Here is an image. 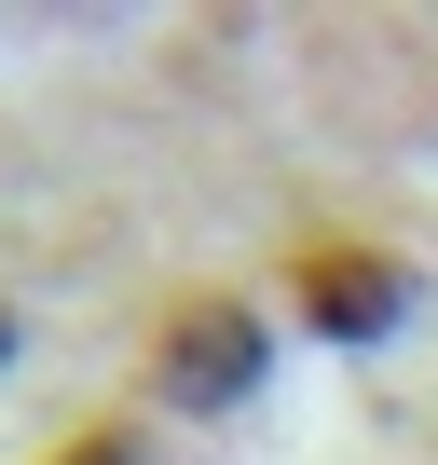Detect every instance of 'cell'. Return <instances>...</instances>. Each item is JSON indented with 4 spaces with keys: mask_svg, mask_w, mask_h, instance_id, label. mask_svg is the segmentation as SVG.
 I'll use <instances>...</instances> for the list:
<instances>
[{
    "mask_svg": "<svg viewBox=\"0 0 438 465\" xmlns=\"http://www.w3.org/2000/svg\"><path fill=\"white\" fill-rule=\"evenodd\" d=\"M0 342H15V315H0Z\"/></svg>",
    "mask_w": 438,
    "mask_h": 465,
    "instance_id": "obj_4",
    "label": "cell"
},
{
    "mask_svg": "<svg viewBox=\"0 0 438 465\" xmlns=\"http://www.w3.org/2000/svg\"><path fill=\"white\" fill-rule=\"evenodd\" d=\"M55 465H137V451H124V438H69Z\"/></svg>",
    "mask_w": 438,
    "mask_h": 465,
    "instance_id": "obj_3",
    "label": "cell"
},
{
    "mask_svg": "<svg viewBox=\"0 0 438 465\" xmlns=\"http://www.w3.org/2000/svg\"><path fill=\"white\" fill-rule=\"evenodd\" d=\"M261 370H274V342H261V315H247L234 288H219V302H178V315H164V356H151V383H164L178 411H234Z\"/></svg>",
    "mask_w": 438,
    "mask_h": 465,
    "instance_id": "obj_2",
    "label": "cell"
},
{
    "mask_svg": "<svg viewBox=\"0 0 438 465\" xmlns=\"http://www.w3.org/2000/svg\"><path fill=\"white\" fill-rule=\"evenodd\" d=\"M288 302L315 315V342H383V329L424 302V274H411L397 247H356V232H302V261H288Z\"/></svg>",
    "mask_w": 438,
    "mask_h": 465,
    "instance_id": "obj_1",
    "label": "cell"
}]
</instances>
